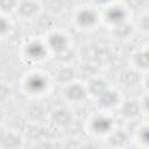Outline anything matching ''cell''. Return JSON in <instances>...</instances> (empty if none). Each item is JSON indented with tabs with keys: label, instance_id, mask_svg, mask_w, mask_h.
I'll list each match as a JSON object with an SVG mask.
<instances>
[{
	"label": "cell",
	"instance_id": "5",
	"mask_svg": "<svg viewBox=\"0 0 149 149\" xmlns=\"http://www.w3.org/2000/svg\"><path fill=\"white\" fill-rule=\"evenodd\" d=\"M77 21L81 27H91L94 26L97 22V15L94 12L90 9H84L78 13L77 15Z\"/></svg>",
	"mask_w": 149,
	"mask_h": 149
},
{
	"label": "cell",
	"instance_id": "23",
	"mask_svg": "<svg viewBox=\"0 0 149 149\" xmlns=\"http://www.w3.org/2000/svg\"><path fill=\"white\" fill-rule=\"evenodd\" d=\"M2 119H3V112H2V109H0V122L2 121Z\"/></svg>",
	"mask_w": 149,
	"mask_h": 149
},
{
	"label": "cell",
	"instance_id": "12",
	"mask_svg": "<svg viewBox=\"0 0 149 149\" xmlns=\"http://www.w3.org/2000/svg\"><path fill=\"white\" fill-rule=\"evenodd\" d=\"M139 112H140V106L136 101H133V100L127 101L122 107V113L127 118H134L139 114Z\"/></svg>",
	"mask_w": 149,
	"mask_h": 149
},
{
	"label": "cell",
	"instance_id": "16",
	"mask_svg": "<svg viewBox=\"0 0 149 149\" xmlns=\"http://www.w3.org/2000/svg\"><path fill=\"white\" fill-rule=\"evenodd\" d=\"M17 7L16 0H0V9L3 12H10Z\"/></svg>",
	"mask_w": 149,
	"mask_h": 149
},
{
	"label": "cell",
	"instance_id": "10",
	"mask_svg": "<svg viewBox=\"0 0 149 149\" xmlns=\"http://www.w3.org/2000/svg\"><path fill=\"white\" fill-rule=\"evenodd\" d=\"M52 120L55 123H57L59 126H65L71 121V114L66 109L61 108L52 113Z\"/></svg>",
	"mask_w": 149,
	"mask_h": 149
},
{
	"label": "cell",
	"instance_id": "21",
	"mask_svg": "<svg viewBox=\"0 0 149 149\" xmlns=\"http://www.w3.org/2000/svg\"><path fill=\"white\" fill-rule=\"evenodd\" d=\"M111 1H113V0H95V2L99 5H106V3H109Z\"/></svg>",
	"mask_w": 149,
	"mask_h": 149
},
{
	"label": "cell",
	"instance_id": "1",
	"mask_svg": "<svg viewBox=\"0 0 149 149\" xmlns=\"http://www.w3.org/2000/svg\"><path fill=\"white\" fill-rule=\"evenodd\" d=\"M17 12L23 17H31L37 14L40 6L36 1L33 0H23L20 3H17Z\"/></svg>",
	"mask_w": 149,
	"mask_h": 149
},
{
	"label": "cell",
	"instance_id": "17",
	"mask_svg": "<svg viewBox=\"0 0 149 149\" xmlns=\"http://www.w3.org/2000/svg\"><path fill=\"white\" fill-rule=\"evenodd\" d=\"M136 63H137L139 66L146 69L147 65H148V52H147V51L140 52V54L136 56Z\"/></svg>",
	"mask_w": 149,
	"mask_h": 149
},
{
	"label": "cell",
	"instance_id": "13",
	"mask_svg": "<svg viewBox=\"0 0 149 149\" xmlns=\"http://www.w3.org/2000/svg\"><path fill=\"white\" fill-rule=\"evenodd\" d=\"M57 80L59 83H70L74 77V71L71 68H62L57 71Z\"/></svg>",
	"mask_w": 149,
	"mask_h": 149
},
{
	"label": "cell",
	"instance_id": "19",
	"mask_svg": "<svg viewBox=\"0 0 149 149\" xmlns=\"http://www.w3.org/2000/svg\"><path fill=\"white\" fill-rule=\"evenodd\" d=\"M126 140H127L126 134L121 133V132H116L115 134H113V136H111V142H113L114 144H118V146L122 144Z\"/></svg>",
	"mask_w": 149,
	"mask_h": 149
},
{
	"label": "cell",
	"instance_id": "11",
	"mask_svg": "<svg viewBox=\"0 0 149 149\" xmlns=\"http://www.w3.org/2000/svg\"><path fill=\"white\" fill-rule=\"evenodd\" d=\"M106 88H107L106 81L102 80V79H100V78H94V79H92V80L90 81V84H88V91H90L92 94L97 95V97H98L99 94H101Z\"/></svg>",
	"mask_w": 149,
	"mask_h": 149
},
{
	"label": "cell",
	"instance_id": "8",
	"mask_svg": "<svg viewBox=\"0 0 149 149\" xmlns=\"http://www.w3.org/2000/svg\"><path fill=\"white\" fill-rule=\"evenodd\" d=\"M111 127H112L111 120L105 116H97L92 122V128L98 134H104L109 132Z\"/></svg>",
	"mask_w": 149,
	"mask_h": 149
},
{
	"label": "cell",
	"instance_id": "15",
	"mask_svg": "<svg viewBox=\"0 0 149 149\" xmlns=\"http://www.w3.org/2000/svg\"><path fill=\"white\" fill-rule=\"evenodd\" d=\"M120 80L123 83V85L126 86H130V85H135L139 80V76L133 72V71H127V72H123L120 77Z\"/></svg>",
	"mask_w": 149,
	"mask_h": 149
},
{
	"label": "cell",
	"instance_id": "7",
	"mask_svg": "<svg viewBox=\"0 0 149 149\" xmlns=\"http://www.w3.org/2000/svg\"><path fill=\"white\" fill-rule=\"evenodd\" d=\"M66 95L69 99L74 100V101H79L83 100L86 97V90L79 85V84H72L66 88Z\"/></svg>",
	"mask_w": 149,
	"mask_h": 149
},
{
	"label": "cell",
	"instance_id": "3",
	"mask_svg": "<svg viewBox=\"0 0 149 149\" xmlns=\"http://www.w3.org/2000/svg\"><path fill=\"white\" fill-rule=\"evenodd\" d=\"M98 99H99V104L102 107H112V106H115L118 104L119 95L115 91L106 88L101 94L98 95Z\"/></svg>",
	"mask_w": 149,
	"mask_h": 149
},
{
	"label": "cell",
	"instance_id": "4",
	"mask_svg": "<svg viewBox=\"0 0 149 149\" xmlns=\"http://www.w3.org/2000/svg\"><path fill=\"white\" fill-rule=\"evenodd\" d=\"M106 17L107 20L113 23L114 26L121 23V22H125V17H126V13H125V9L121 8V7H118V6H114V7H111L108 8L107 13H106Z\"/></svg>",
	"mask_w": 149,
	"mask_h": 149
},
{
	"label": "cell",
	"instance_id": "14",
	"mask_svg": "<svg viewBox=\"0 0 149 149\" xmlns=\"http://www.w3.org/2000/svg\"><path fill=\"white\" fill-rule=\"evenodd\" d=\"M20 142H21L20 137L17 135L10 133V134H5V136L0 143L2 147H6V148H15L20 144Z\"/></svg>",
	"mask_w": 149,
	"mask_h": 149
},
{
	"label": "cell",
	"instance_id": "2",
	"mask_svg": "<svg viewBox=\"0 0 149 149\" xmlns=\"http://www.w3.org/2000/svg\"><path fill=\"white\" fill-rule=\"evenodd\" d=\"M47 87V80L40 74H34L27 80V88L31 93H41Z\"/></svg>",
	"mask_w": 149,
	"mask_h": 149
},
{
	"label": "cell",
	"instance_id": "20",
	"mask_svg": "<svg viewBox=\"0 0 149 149\" xmlns=\"http://www.w3.org/2000/svg\"><path fill=\"white\" fill-rule=\"evenodd\" d=\"M9 29V23L8 21L5 19V17H1L0 16V35H3L8 31Z\"/></svg>",
	"mask_w": 149,
	"mask_h": 149
},
{
	"label": "cell",
	"instance_id": "22",
	"mask_svg": "<svg viewBox=\"0 0 149 149\" xmlns=\"http://www.w3.org/2000/svg\"><path fill=\"white\" fill-rule=\"evenodd\" d=\"M3 136H5V132H3L2 128H0V142H1V140L3 139Z\"/></svg>",
	"mask_w": 149,
	"mask_h": 149
},
{
	"label": "cell",
	"instance_id": "9",
	"mask_svg": "<svg viewBox=\"0 0 149 149\" xmlns=\"http://www.w3.org/2000/svg\"><path fill=\"white\" fill-rule=\"evenodd\" d=\"M49 45L56 52H63L66 49L68 41H66V38L63 35H61V34H54L49 38Z\"/></svg>",
	"mask_w": 149,
	"mask_h": 149
},
{
	"label": "cell",
	"instance_id": "6",
	"mask_svg": "<svg viewBox=\"0 0 149 149\" xmlns=\"http://www.w3.org/2000/svg\"><path fill=\"white\" fill-rule=\"evenodd\" d=\"M27 55L31 59H42L45 55V48L38 42H33L27 47Z\"/></svg>",
	"mask_w": 149,
	"mask_h": 149
},
{
	"label": "cell",
	"instance_id": "18",
	"mask_svg": "<svg viewBox=\"0 0 149 149\" xmlns=\"http://www.w3.org/2000/svg\"><path fill=\"white\" fill-rule=\"evenodd\" d=\"M10 93H12V90L7 85L0 84V102L6 101L10 97Z\"/></svg>",
	"mask_w": 149,
	"mask_h": 149
}]
</instances>
